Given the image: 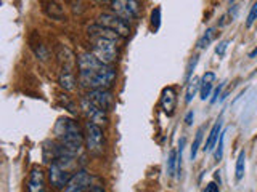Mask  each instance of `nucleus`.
<instances>
[{
    "mask_svg": "<svg viewBox=\"0 0 257 192\" xmlns=\"http://www.w3.org/2000/svg\"><path fill=\"white\" fill-rule=\"evenodd\" d=\"M88 192H104V189L100 188V186H93V188L88 189Z\"/></svg>",
    "mask_w": 257,
    "mask_h": 192,
    "instance_id": "32",
    "label": "nucleus"
},
{
    "mask_svg": "<svg viewBox=\"0 0 257 192\" xmlns=\"http://www.w3.org/2000/svg\"><path fill=\"white\" fill-rule=\"evenodd\" d=\"M90 53L104 66H112L119 56V45L116 40L109 38H90Z\"/></svg>",
    "mask_w": 257,
    "mask_h": 192,
    "instance_id": "4",
    "label": "nucleus"
},
{
    "mask_svg": "<svg viewBox=\"0 0 257 192\" xmlns=\"http://www.w3.org/2000/svg\"><path fill=\"white\" fill-rule=\"evenodd\" d=\"M76 156L77 154H68L56 162H52L48 166V181L55 189L66 188L69 180L76 174L72 173V170L76 168Z\"/></svg>",
    "mask_w": 257,
    "mask_h": 192,
    "instance_id": "3",
    "label": "nucleus"
},
{
    "mask_svg": "<svg viewBox=\"0 0 257 192\" xmlns=\"http://www.w3.org/2000/svg\"><path fill=\"white\" fill-rule=\"evenodd\" d=\"M220 128H222V117L217 118V122L211 128V133H209L207 141H206V146H204V152H209V150H212L215 148V142H217V140L220 138V134H222Z\"/></svg>",
    "mask_w": 257,
    "mask_h": 192,
    "instance_id": "14",
    "label": "nucleus"
},
{
    "mask_svg": "<svg viewBox=\"0 0 257 192\" xmlns=\"http://www.w3.org/2000/svg\"><path fill=\"white\" fill-rule=\"evenodd\" d=\"M206 192H219V184L217 182H214V181H211L206 186Z\"/></svg>",
    "mask_w": 257,
    "mask_h": 192,
    "instance_id": "30",
    "label": "nucleus"
},
{
    "mask_svg": "<svg viewBox=\"0 0 257 192\" xmlns=\"http://www.w3.org/2000/svg\"><path fill=\"white\" fill-rule=\"evenodd\" d=\"M255 56H257V48H254V50L249 53V58H255Z\"/></svg>",
    "mask_w": 257,
    "mask_h": 192,
    "instance_id": "34",
    "label": "nucleus"
},
{
    "mask_svg": "<svg viewBox=\"0 0 257 192\" xmlns=\"http://www.w3.org/2000/svg\"><path fill=\"white\" fill-rule=\"evenodd\" d=\"M85 146L92 156L98 157L104 150V134L101 126L92 122H85Z\"/></svg>",
    "mask_w": 257,
    "mask_h": 192,
    "instance_id": "5",
    "label": "nucleus"
},
{
    "mask_svg": "<svg viewBox=\"0 0 257 192\" xmlns=\"http://www.w3.org/2000/svg\"><path fill=\"white\" fill-rule=\"evenodd\" d=\"M58 84L61 88L64 90H74L76 88V76L72 70H60V76H58Z\"/></svg>",
    "mask_w": 257,
    "mask_h": 192,
    "instance_id": "15",
    "label": "nucleus"
},
{
    "mask_svg": "<svg viewBox=\"0 0 257 192\" xmlns=\"http://www.w3.org/2000/svg\"><path fill=\"white\" fill-rule=\"evenodd\" d=\"M85 98L88 101H92L95 106H98L100 109L103 110H109L112 108V104H114V98H112V93L109 90H90Z\"/></svg>",
    "mask_w": 257,
    "mask_h": 192,
    "instance_id": "9",
    "label": "nucleus"
},
{
    "mask_svg": "<svg viewBox=\"0 0 257 192\" xmlns=\"http://www.w3.org/2000/svg\"><path fill=\"white\" fill-rule=\"evenodd\" d=\"M203 133H204V126H199V128H198V132H196V136H195V141H193L191 152H190L191 160H195V158H196L198 149H199V146H201V141H203Z\"/></svg>",
    "mask_w": 257,
    "mask_h": 192,
    "instance_id": "20",
    "label": "nucleus"
},
{
    "mask_svg": "<svg viewBox=\"0 0 257 192\" xmlns=\"http://www.w3.org/2000/svg\"><path fill=\"white\" fill-rule=\"evenodd\" d=\"M96 24H100V26L116 32V34H119L122 38L128 37V34H131V26H128V22L120 20L114 13H101L98 18H96Z\"/></svg>",
    "mask_w": 257,
    "mask_h": 192,
    "instance_id": "6",
    "label": "nucleus"
},
{
    "mask_svg": "<svg viewBox=\"0 0 257 192\" xmlns=\"http://www.w3.org/2000/svg\"><path fill=\"white\" fill-rule=\"evenodd\" d=\"M193 118H195V112H193V110H188V114L187 116H185V124H187L188 126L193 124Z\"/></svg>",
    "mask_w": 257,
    "mask_h": 192,
    "instance_id": "31",
    "label": "nucleus"
},
{
    "mask_svg": "<svg viewBox=\"0 0 257 192\" xmlns=\"http://www.w3.org/2000/svg\"><path fill=\"white\" fill-rule=\"evenodd\" d=\"M223 141H225V133L222 132L220 138H219V144H217V149H215V152H214L215 160H220L222 156H223Z\"/></svg>",
    "mask_w": 257,
    "mask_h": 192,
    "instance_id": "25",
    "label": "nucleus"
},
{
    "mask_svg": "<svg viewBox=\"0 0 257 192\" xmlns=\"http://www.w3.org/2000/svg\"><path fill=\"white\" fill-rule=\"evenodd\" d=\"M214 178H215L217 182H219V186H220V172H215L214 173Z\"/></svg>",
    "mask_w": 257,
    "mask_h": 192,
    "instance_id": "33",
    "label": "nucleus"
},
{
    "mask_svg": "<svg viewBox=\"0 0 257 192\" xmlns=\"http://www.w3.org/2000/svg\"><path fill=\"white\" fill-rule=\"evenodd\" d=\"M28 192H45V174L40 166H34L29 173L28 184H26Z\"/></svg>",
    "mask_w": 257,
    "mask_h": 192,
    "instance_id": "11",
    "label": "nucleus"
},
{
    "mask_svg": "<svg viewBox=\"0 0 257 192\" xmlns=\"http://www.w3.org/2000/svg\"><path fill=\"white\" fill-rule=\"evenodd\" d=\"M80 110L87 117V122H92L95 125H106L108 124V112L100 109L98 106H95L92 101H88L87 98L80 100Z\"/></svg>",
    "mask_w": 257,
    "mask_h": 192,
    "instance_id": "8",
    "label": "nucleus"
},
{
    "mask_svg": "<svg viewBox=\"0 0 257 192\" xmlns=\"http://www.w3.org/2000/svg\"><path fill=\"white\" fill-rule=\"evenodd\" d=\"M244 170H246V152L241 150L236 158V170H235V178L238 181L244 176Z\"/></svg>",
    "mask_w": 257,
    "mask_h": 192,
    "instance_id": "19",
    "label": "nucleus"
},
{
    "mask_svg": "<svg viewBox=\"0 0 257 192\" xmlns=\"http://www.w3.org/2000/svg\"><path fill=\"white\" fill-rule=\"evenodd\" d=\"M80 85L90 90H109L116 80V69L104 66L90 52L80 53L77 58Z\"/></svg>",
    "mask_w": 257,
    "mask_h": 192,
    "instance_id": "1",
    "label": "nucleus"
},
{
    "mask_svg": "<svg viewBox=\"0 0 257 192\" xmlns=\"http://www.w3.org/2000/svg\"><path fill=\"white\" fill-rule=\"evenodd\" d=\"M151 24L155 26V30L159 29L161 26V8H155L151 13Z\"/></svg>",
    "mask_w": 257,
    "mask_h": 192,
    "instance_id": "23",
    "label": "nucleus"
},
{
    "mask_svg": "<svg viewBox=\"0 0 257 192\" xmlns=\"http://www.w3.org/2000/svg\"><path fill=\"white\" fill-rule=\"evenodd\" d=\"M212 92V84H201V90H199V94H201V100L206 101L209 98V94Z\"/></svg>",
    "mask_w": 257,
    "mask_h": 192,
    "instance_id": "26",
    "label": "nucleus"
},
{
    "mask_svg": "<svg viewBox=\"0 0 257 192\" xmlns=\"http://www.w3.org/2000/svg\"><path fill=\"white\" fill-rule=\"evenodd\" d=\"M204 192H206V190H204Z\"/></svg>",
    "mask_w": 257,
    "mask_h": 192,
    "instance_id": "35",
    "label": "nucleus"
},
{
    "mask_svg": "<svg viewBox=\"0 0 257 192\" xmlns=\"http://www.w3.org/2000/svg\"><path fill=\"white\" fill-rule=\"evenodd\" d=\"M175 173H177V150L172 149V150H169V156H167V174L175 176Z\"/></svg>",
    "mask_w": 257,
    "mask_h": 192,
    "instance_id": "21",
    "label": "nucleus"
},
{
    "mask_svg": "<svg viewBox=\"0 0 257 192\" xmlns=\"http://www.w3.org/2000/svg\"><path fill=\"white\" fill-rule=\"evenodd\" d=\"M58 61H60V66H61V70H72L74 72V68H76V56L72 53L68 46H63L60 45L58 46Z\"/></svg>",
    "mask_w": 257,
    "mask_h": 192,
    "instance_id": "13",
    "label": "nucleus"
},
{
    "mask_svg": "<svg viewBox=\"0 0 257 192\" xmlns=\"http://www.w3.org/2000/svg\"><path fill=\"white\" fill-rule=\"evenodd\" d=\"M44 10H45V13L50 16L52 20H56V21H63L64 20V8L58 2H48V4H45Z\"/></svg>",
    "mask_w": 257,
    "mask_h": 192,
    "instance_id": "16",
    "label": "nucleus"
},
{
    "mask_svg": "<svg viewBox=\"0 0 257 192\" xmlns=\"http://www.w3.org/2000/svg\"><path fill=\"white\" fill-rule=\"evenodd\" d=\"M55 134L56 140L60 141L69 152L72 154H79V150L84 146V133L80 130V126L77 125L76 120H72L69 117H61L55 125Z\"/></svg>",
    "mask_w": 257,
    "mask_h": 192,
    "instance_id": "2",
    "label": "nucleus"
},
{
    "mask_svg": "<svg viewBox=\"0 0 257 192\" xmlns=\"http://www.w3.org/2000/svg\"><path fill=\"white\" fill-rule=\"evenodd\" d=\"M223 88H225V82H222L219 86L215 88V90H214V94H212V98H211V104H215L217 101L220 100V96H222V90H223Z\"/></svg>",
    "mask_w": 257,
    "mask_h": 192,
    "instance_id": "27",
    "label": "nucleus"
},
{
    "mask_svg": "<svg viewBox=\"0 0 257 192\" xmlns=\"http://www.w3.org/2000/svg\"><path fill=\"white\" fill-rule=\"evenodd\" d=\"M198 58H199V56L195 54V56H193V58L190 60V62H188L187 74H185V82H187V84L193 78V72H195V68H196V64H198Z\"/></svg>",
    "mask_w": 257,
    "mask_h": 192,
    "instance_id": "22",
    "label": "nucleus"
},
{
    "mask_svg": "<svg viewBox=\"0 0 257 192\" xmlns=\"http://www.w3.org/2000/svg\"><path fill=\"white\" fill-rule=\"evenodd\" d=\"M215 37V29L214 28H209L203 36H201V38L198 40V48L199 50H204V48L209 46V44L212 42Z\"/></svg>",
    "mask_w": 257,
    "mask_h": 192,
    "instance_id": "18",
    "label": "nucleus"
},
{
    "mask_svg": "<svg viewBox=\"0 0 257 192\" xmlns=\"http://www.w3.org/2000/svg\"><path fill=\"white\" fill-rule=\"evenodd\" d=\"M255 20H257V2L251 6V12H249L247 20H246V26H247V28H251L252 24L255 22Z\"/></svg>",
    "mask_w": 257,
    "mask_h": 192,
    "instance_id": "24",
    "label": "nucleus"
},
{
    "mask_svg": "<svg viewBox=\"0 0 257 192\" xmlns=\"http://www.w3.org/2000/svg\"><path fill=\"white\" fill-rule=\"evenodd\" d=\"M161 108L167 114V117H172L174 116V110L177 106V90L175 86H166L163 93H161Z\"/></svg>",
    "mask_w": 257,
    "mask_h": 192,
    "instance_id": "12",
    "label": "nucleus"
},
{
    "mask_svg": "<svg viewBox=\"0 0 257 192\" xmlns=\"http://www.w3.org/2000/svg\"><path fill=\"white\" fill-rule=\"evenodd\" d=\"M92 176L88 174L85 170H77L76 174L69 180L63 192H84L87 188H90Z\"/></svg>",
    "mask_w": 257,
    "mask_h": 192,
    "instance_id": "10",
    "label": "nucleus"
},
{
    "mask_svg": "<svg viewBox=\"0 0 257 192\" xmlns=\"http://www.w3.org/2000/svg\"><path fill=\"white\" fill-rule=\"evenodd\" d=\"M214 80H215L214 72H206V74L203 76V78H201V84H214Z\"/></svg>",
    "mask_w": 257,
    "mask_h": 192,
    "instance_id": "29",
    "label": "nucleus"
},
{
    "mask_svg": "<svg viewBox=\"0 0 257 192\" xmlns=\"http://www.w3.org/2000/svg\"><path fill=\"white\" fill-rule=\"evenodd\" d=\"M227 48H228V40H222V42L215 46V53L219 56H223L225 52H227Z\"/></svg>",
    "mask_w": 257,
    "mask_h": 192,
    "instance_id": "28",
    "label": "nucleus"
},
{
    "mask_svg": "<svg viewBox=\"0 0 257 192\" xmlns=\"http://www.w3.org/2000/svg\"><path fill=\"white\" fill-rule=\"evenodd\" d=\"M111 8L114 14L125 22L137 20L140 13V4L135 0H116V2H111Z\"/></svg>",
    "mask_w": 257,
    "mask_h": 192,
    "instance_id": "7",
    "label": "nucleus"
},
{
    "mask_svg": "<svg viewBox=\"0 0 257 192\" xmlns=\"http://www.w3.org/2000/svg\"><path fill=\"white\" fill-rule=\"evenodd\" d=\"M201 90V80L198 78V77H193L190 82H188V85H187V93H185V102H191L193 101V98L196 96V93Z\"/></svg>",
    "mask_w": 257,
    "mask_h": 192,
    "instance_id": "17",
    "label": "nucleus"
}]
</instances>
